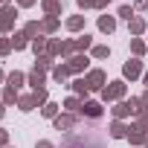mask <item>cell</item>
I'll use <instances>...</instances> for the list:
<instances>
[{
	"label": "cell",
	"instance_id": "cell-37",
	"mask_svg": "<svg viewBox=\"0 0 148 148\" xmlns=\"http://www.w3.org/2000/svg\"><path fill=\"white\" fill-rule=\"evenodd\" d=\"M136 9H139V12H145V9H148V0H136Z\"/></svg>",
	"mask_w": 148,
	"mask_h": 148
},
{
	"label": "cell",
	"instance_id": "cell-4",
	"mask_svg": "<svg viewBox=\"0 0 148 148\" xmlns=\"http://www.w3.org/2000/svg\"><path fill=\"white\" fill-rule=\"evenodd\" d=\"M122 76H125V79H131V82H134L136 76H142V64H139V58H131V61L122 67Z\"/></svg>",
	"mask_w": 148,
	"mask_h": 148
},
{
	"label": "cell",
	"instance_id": "cell-33",
	"mask_svg": "<svg viewBox=\"0 0 148 148\" xmlns=\"http://www.w3.org/2000/svg\"><path fill=\"white\" fill-rule=\"evenodd\" d=\"M6 142H9V131L0 128V148H6Z\"/></svg>",
	"mask_w": 148,
	"mask_h": 148
},
{
	"label": "cell",
	"instance_id": "cell-3",
	"mask_svg": "<svg viewBox=\"0 0 148 148\" xmlns=\"http://www.w3.org/2000/svg\"><path fill=\"white\" fill-rule=\"evenodd\" d=\"M15 18H18V9L6 6L3 12H0V32H9V29L15 26Z\"/></svg>",
	"mask_w": 148,
	"mask_h": 148
},
{
	"label": "cell",
	"instance_id": "cell-13",
	"mask_svg": "<svg viewBox=\"0 0 148 148\" xmlns=\"http://www.w3.org/2000/svg\"><path fill=\"white\" fill-rule=\"evenodd\" d=\"M35 70H41V73L52 70V55H35Z\"/></svg>",
	"mask_w": 148,
	"mask_h": 148
},
{
	"label": "cell",
	"instance_id": "cell-44",
	"mask_svg": "<svg viewBox=\"0 0 148 148\" xmlns=\"http://www.w3.org/2000/svg\"><path fill=\"white\" fill-rule=\"evenodd\" d=\"M145 148H148V136H145Z\"/></svg>",
	"mask_w": 148,
	"mask_h": 148
},
{
	"label": "cell",
	"instance_id": "cell-18",
	"mask_svg": "<svg viewBox=\"0 0 148 148\" xmlns=\"http://www.w3.org/2000/svg\"><path fill=\"white\" fill-rule=\"evenodd\" d=\"M99 29H102V32H113V29H116V21H113L110 15H102V18H99Z\"/></svg>",
	"mask_w": 148,
	"mask_h": 148
},
{
	"label": "cell",
	"instance_id": "cell-43",
	"mask_svg": "<svg viewBox=\"0 0 148 148\" xmlns=\"http://www.w3.org/2000/svg\"><path fill=\"white\" fill-rule=\"evenodd\" d=\"M3 79H6V76H3V70H0V82H3Z\"/></svg>",
	"mask_w": 148,
	"mask_h": 148
},
{
	"label": "cell",
	"instance_id": "cell-15",
	"mask_svg": "<svg viewBox=\"0 0 148 148\" xmlns=\"http://www.w3.org/2000/svg\"><path fill=\"white\" fill-rule=\"evenodd\" d=\"M18 105H21V110H35V108H38V99H35V93H32V96H21Z\"/></svg>",
	"mask_w": 148,
	"mask_h": 148
},
{
	"label": "cell",
	"instance_id": "cell-11",
	"mask_svg": "<svg viewBox=\"0 0 148 148\" xmlns=\"http://www.w3.org/2000/svg\"><path fill=\"white\" fill-rule=\"evenodd\" d=\"M128 26H131V35H142V32H148V26H145V21H142L139 15H134V18L128 21Z\"/></svg>",
	"mask_w": 148,
	"mask_h": 148
},
{
	"label": "cell",
	"instance_id": "cell-23",
	"mask_svg": "<svg viewBox=\"0 0 148 148\" xmlns=\"http://www.w3.org/2000/svg\"><path fill=\"white\" fill-rule=\"evenodd\" d=\"M44 9H47V15H58L61 12V0H44Z\"/></svg>",
	"mask_w": 148,
	"mask_h": 148
},
{
	"label": "cell",
	"instance_id": "cell-2",
	"mask_svg": "<svg viewBox=\"0 0 148 148\" xmlns=\"http://www.w3.org/2000/svg\"><path fill=\"white\" fill-rule=\"evenodd\" d=\"M73 49V41H49V47H47V55H70Z\"/></svg>",
	"mask_w": 148,
	"mask_h": 148
},
{
	"label": "cell",
	"instance_id": "cell-24",
	"mask_svg": "<svg viewBox=\"0 0 148 148\" xmlns=\"http://www.w3.org/2000/svg\"><path fill=\"white\" fill-rule=\"evenodd\" d=\"M55 26H58V18H55V15H49V18H44V23H41V29H44V32H52Z\"/></svg>",
	"mask_w": 148,
	"mask_h": 148
},
{
	"label": "cell",
	"instance_id": "cell-22",
	"mask_svg": "<svg viewBox=\"0 0 148 148\" xmlns=\"http://www.w3.org/2000/svg\"><path fill=\"white\" fill-rule=\"evenodd\" d=\"M18 99H21V96H18L15 87H6V90H3V105H15Z\"/></svg>",
	"mask_w": 148,
	"mask_h": 148
},
{
	"label": "cell",
	"instance_id": "cell-27",
	"mask_svg": "<svg viewBox=\"0 0 148 148\" xmlns=\"http://www.w3.org/2000/svg\"><path fill=\"white\" fill-rule=\"evenodd\" d=\"M41 113H44V116H49V119H55V113H58V105H55V102H47V105L41 108Z\"/></svg>",
	"mask_w": 148,
	"mask_h": 148
},
{
	"label": "cell",
	"instance_id": "cell-36",
	"mask_svg": "<svg viewBox=\"0 0 148 148\" xmlns=\"http://www.w3.org/2000/svg\"><path fill=\"white\" fill-rule=\"evenodd\" d=\"M35 148H55L52 142H47V139H41V142H35Z\"/></svg>",
	"mask_w": 148,
	"mask_h": 148
},
{
	"label": "cell",
	"instance_id": "cell-29",
	"mask_svg": "<svg viewBox=\"0 0 148 148\" xmlns=\"http://www.w3.org/2000/svg\"><path fill=\"white\" fill-rule=\"evenodd\" d=\"M26 44H29V41H26V35H23V32H21V35H15V38H12V47H15V49H23V47H26Z\"/></svg>",
	"mask_w": 148,
	"mask_h": 148
},
{
	"label": "cell",
	"instance_id": "cell-25",
	"mask_svg": "<svg viewBox=\"0 0 148 148\" xmlns=\"http://www.w3.org/2000/svg\"><path fill=\"white\" fill-rule=\"evenodd\" d=\"M38 32H41V26H38V23H35V21H32V23H26V26H23V35H26V38H32V41H35V35H38Z\"/></svg>",
	"mask_w": 148,
	"mask_h": 148
},
{
	"label": "cell",
	"instance_id": "cell-12",
	"mask_svg": "<svg viewBox=\"0 0 148 148\" xmlns=\"http://www.w3.org/2000/svg\"><path fill=\"white\" fill-rule=\"evenodd\" d=\"M110 136H113V139H122V136H128V125H125L122 119H116V122L110 125Z\"/></svg>",
	"mask_w": 148,
	"mask_h": 148
},
{
	"label": "cell",
	"instance_id": "cell-10",
	"mask_svg": "<svg viewBox=\"0 0 148 148\" xmlns=\"http://www.w3.org/2000/svg\"><path fill=\"white\" fill-rule=\"evenodd\" d=\"M73 125H76V116H73V113H64V116H55V128H58V131H70Z\"/></svg>",
	"mask_w": 148,
	"mask_h": 148
},
{
	"label": "cell",
	"instance_id": "cell-39",
	"mask_svg": "<svg viewBox=\"0 0 148 148\" xmlns=\"http://www.w3.org/2000/svg\"><path fill=\"white\" fill-rule=\"evenodd\" d=\"M18 3H21V6H32V3H35V0H18Z\"/></svg>",
	"mask_w": 148,
	"mask_h": 148
},
{
	"label": "cell",
	"instance_id": "cell-1",
	"mask_svg": "<svg viewBox=\"0 0 148 148\" xmlns=\"http://www.w3.org/2000/svg\"><path fill=\"white\" fill-rule=\"evenodd\" d=\"M125 96V82H110L102 87V99L105 102H113V99H122Z\"/></svg>",
	"mask_w": 148,
	"mask_h": 148
},
{
	"label": "cell",
	"instance_id": "cell-9",
	"mask_svg": "<svg viewBox=\"0 0 148 148\" xmlns=\"http://www.w3.org/2000/svg\"><path fill=\"white\" fill-rule=\"evenodd\" d=\"M29 84H32V90H44V84H47V76L41 70H32L29 73Z\"/></svg>",
	"mask_w": 148,
	"mask_h": 148
},
{
	"label": "cell",
	"instance_id": "cell-38",
	"mask_svg": "<svg viewBox=\"0 0 148 148\" xmlns=\"http://www.w3.org/2000/svg\"><path fill=\"white\" fill-rule=\"evenodd\" d=\"M108 6V0H96V9H105Z\"/></svg>",
	"mask_w": 148,
	"mask_h": 148
},
{
	"label": "cell",
	"instance_id": "cell-30",
	"mask_svg": "<svg viewBox=\"0 0 148 148\" xmlns=\"http://www.w3.org/2000/svg\"><path fill=\"white\" fill-rule=\"evenodd\" d=\"M12 52V38H0V55H9Z\"/></svg>",
	"mask_w": 148,
	"mask_h": 148
},
{
	"label": "cell",
	"instance_id": "cell-5",
	"mask_svg": "<svg viewBox=\"0 0 148 148\" xmlns=\"http://www.w3.org/2000/svg\"><path fill=\"white\" fill-rule=\"evenodd\" d=\"M87 87L90 90H102L105 87V73L102 70H90L87 73Z\"/></svg>",
	"mask_w": 148,
	"mask_h": 148
},
{
	"label": "cell",
	"instance_id": "cell-35",
	"mask_svg": "<svg viewBox=\"0 0 148 148\" xmlns=\"http://www.w3.org/2000/svg\"><path fill=\"white\" fill-rule=\"evenodd\" d=\"M76 3H79L82 9H87V6H96V0H76Z\"/></svg>",
	"mask_w": 148,
	"mask_h": 148
},
{
	"label": "cell",
	"instance_id": "cell-32",
	"mask_svg": "<svg viewBox=\"0 0 148 148\" xmlns=\"http://www.w3.org/2000/svg\"><path fill=\"white\" fill-rule=\"evenodd\" d=\"M119 18L131 21V18H134V9H131V6H122V9H119Z\"/></svg>",
	"mask_w": 148,
	"mask_h": 148
},
{
	"label": "cell",
	"instance_id": "cell-7",
	"mask_svg": "<svg viewBox=\"0 0 148 148\" xmlns=\"http://www.w3.org/2000/svg\"><path fill=\"white\" fill-rule=\"evenodd\" d=\"M145 128H139V125H134V128H128V139L134 142V145H145Z\"/></svg>",
	"mask_w": 148,
	"mask_h": 148
},
{
	"label": "cell",
	"instance_id": "cell-41",
	"mask_svg": "<svg viewBox=\"0 0 148 148\" xmlns=\"http://www.w3.org/2000/svg\"><path fill=\"white\" fill-rule=\"evenodd\" d=\"M3 113H6V110H3V105H0V119H3Z\"/></svg>",
	"mask_w": 148,
	"mask_h": 148
},
{
	"label": "cell",
	"instance_id": "cell-16",
	"mask_svg": "<svg viewBox=\"0 0 148 148\" xmlns=\"http://www.w3.org/2000/svg\"><path fill=\"white\" fill-rule=\"evenodd\" d=\"M23 79H26L23 73H18V70H15V73H9V76H6V82H9L6 87H15V90H18V87L23 84Z\"/></svg>",
	"mask_w": 148,
	"mask_h": 148
},
{
	"label": "cell",
	"instance_id": "cell-19",
	"mask_svg": "<svg viewBox=\"0 0 148 148\" xmlns=\"http://www.w3.org/2000/svg\"><path fill=\"white\" fill-rule=\"evenodd\" d=\"M47 47H49V41H47V38H41V35L32 41V49H35V55H47Z\"/></svg>",
	"mask_w": 148,
	"mask_h": 148
},
{
	"label": "cell",
	"instance_id": "cell-8",
	"mask_svg": "<svg viewBox=\"0 0 148 148\" xmlns=\"http://www.w3.org/2000/svg\"><path fill=\"white\" fill-rule=\"evenodd\" d=\"M67 67H70V73H82V70H87V55H73V58L67 61Z\"/></svg>",
	"mask_w": 148,
	"mask_h": 148
},
{
	"label": "cell",
	"instance_id": "cell-20",
	"mask_svg": "<svg viewBox=\"0 0 148 148\" xmlns=\"http://www.w3.org/2000/svg\"><path fill=\"white\" fill-rule=\"evenodd\" d=\"M67 29H73V32H79V29H84V18H82V15H73V18L67 21Z\"/></svg>",
	"mask_w": 148,
	"mask_h": 148
},
{
	"label": "cell",
	"instance_id": "cell-45",
	"mask_svg": "<svg viewBox=\"0 0 148 148\" xmlns=\"http://www.w3.org/2000/svg\"><path fill=\"white\" fill-rule=\"evenodd\" d=\"M6 148H9V145H6Z\"/></svg>",
	"mask_w": 148,
	"mask_h": 148
},
{
	"label": "cell",
	"instance_id": "cell-40",
	"mask_svg": "<svg viewBox=\"0 0 148 148\" xmlns=\"http://www.w3.org/2000/svg\"><path fill=\"white\" fill-rule=\"evenodd\" d=\"M6 3H9V0H0V6H3V9H6Z\"/></svg>",
	"mask_w": 148,
	"mask_h": 148
},
{
	"label": "cell",
	"instance_id": "cell-6",
	"mask_svg": "<svg viewBox=\"0 0 148 148\" xmlns=\"http://www.w3.org/2000/svg\"><path fill=\"white\" fill-rule=\"evenodd\" d=\"M79 113H82V116L96 119V116H102V105H99V102H84V105L79 108Z\"/></svg>",
	"mask_w": 148,
	"mask_h": 148
},
{
	"label": "cell",
	"instance_id": "cell-21",
	"mask_svg": "<svg viewBox=\"0 0 148 148\" xmlns=\"http://www.w3.org/2000/svg\"><path fill=\"white\" fill-rule=\"evenodd\" d=\"M90 44H93V38L84 32L82 38H76V41H73V47H76V49H90Z\"/></svg>",
	"mask_w": 148,
	"mask_h": 148
},
{
	"label": "cell",
	"instance_id": "cell-17",
	"mask_svg": "<svg viewBox=\"0 0 148 148\" xmlns=\"http://www.w3.org/2000/svg\"><path fill=\"white\" fill-rule=\"evenodd\" d=\"M73 93H76V96H87V93H90L87 79H76V82H73Z\"/></svg>",
	"mask_w": 148,
	"mask_h": 148
},
{
	"label": "cell",
	"instance_id": "cell-14",
	"mask_svg": "<svg viewBox=\"0 0 148 148\" xmlns=\"http://www.w3.org/2000/svg\"><path fill=\"white\" fill-rule=\"evenodd\" d=\"M67 76H70V67H67V64L52 67V79H55V82H61V84H64V82H67Z\"/></svg>",
	"mask_w": 148,
	"mask_h": 148
},
{
	"label": "cell",
	"instance_id": "cell-28",
	"mask_svg": "<svg viewBox=\"0 0 148 148\" xmlns=\"http://www.w3.org/2000/svg\"><path fill=\"white\" fill-rule=\"evenodd\" d=\"M64 108H67V110H73V113H79V108H82V102H79V96H70V99L64 102Z\"/></svg>",
	"mask_w": 148,
	"mask_h": 148
},
{
	"label": "cell",
	"instance_id": "cell-34",
	"mask_svg": "<svg viewBox=\"0 0 148 148\" xmlns=\"http://www.w3.org/2000/svg\"><path fill=\"white\" fill-rule=\"evenodd\" d=\"M139 105H142V110H148V90L139 96Z\"/></svg>",
	"mask_w": 148,
	"mask_h": 148
},
{
	"label": "cell",
	"instance_id": "cell-26",
	"mask_svg": "<svg viewBox=\"0 0 148 148\" xmlns=\"http://www.w3.org/2000/svg\"><path fill=\"white\" fill-rule=\"evenodd\" d=\"M131 49H134V55L139 58V55L145 52V41H139V38H131Z\"/></svg>",
	"mask_w": 148,
	"mask_h": 148
},
{
	"label": "cell",
	"instance_id": "cell-31",
	"mask_svg": "<svg viewBox=\"0 0 148 148\" xmlns=\"http://www.w3.org/2000/svg\"><path fill=\"white\" fill-rule=\"evenodd\" d=\"M108 55H110V49H108V47H102V44H99V47H93V58H108Z\"/></svg>",
	"mask_w": 148,
	"mask_h": 148
},
{
	"label": "cell",
	"instance_id": "cell-42",
	"mask_svg": "<svg viewBox=\"0 0 148 148\" xmlns=\"http://www.w3.org/2000/svg\"><path fill=\"white\" fill-rule=\"evenodd\" d=\"M142 79H145V87H148V73H145V76H142Z\"/></svg>",
	"mask_w": 148,
	"mask_h": 148
}]
</instances>
